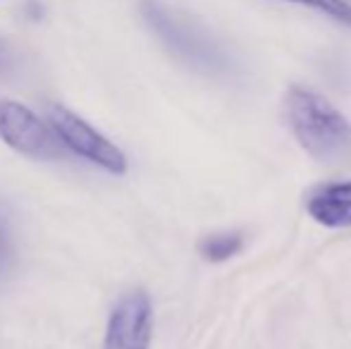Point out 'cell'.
<instances>
[{"instance_id":"obj_1","label":"cell","mask_w":351,"mask_h":349,"mask_svg":"<svg viewBox=\"0 0 351 349\" xmlns=\"http://www.w3.org/2000/svg\"><path fill=\"white\" fill-rule=\"evenodd\" d=\"M285 120L299 146L325 165L351 160V122L320 93L291 86L285 96Z\"/></svg>"},{"instance_id":"obj_2","label":"cell","mask_w":351,"mask_h":349,"mask_svg":"<svg viewBox=\"0 0 351 349\" xmlns=\"http://www.w3.org/2000/svg\"><path fill=\"white\" fill-rule=\"evenodd\" d=\"M141 14L162 46L191 70L213 77H225L232 72L230 56L199 22L158 0H143Z\"/></svg>"},{"instance_id":"obj_3","label":"cell","mask_w":351,"mask_h":349,"mask_svg":"<svg viewBox=\"0 0 351 349\" xmlns=\"http://www.w3.org/2000/svg\"><path fill=\"white\" fill-rule=\"evenodd\" d=\"M53 130L62 139L67 149H72L77 156L101 165L103 170L112 175H122L127 170V158L110 139L93 130L88 122H84L79 115H74L67 108H53L51 110Z\"/></svg>"},{"instance_id":"obj_4","label":"cell","mask_w":351,"mask_h":349,"mask_svg":"<svg viewBox=\"0 0 351 349\" xmlns=\"http://www.w3.org/2000/svg\"><path fill=\"white\" fill-rule=\"evenodd\" d=\"M0 136L14 151L32 156V158H58L60 156V144L51 134V130L22 103H0Z\"/></svg>"},{"instance_id":"obj_5","label":"cell","mask_w":351,"mask_h":349,"mask_svg":"<svg viewBox=\"0 0 351 349\" xmlns=\"http://www.w3.org/2000/svg\"><path fill=\"white\" fill-rule=\"evenodd\" d=\"M153 333V306L143 289H132L112 309L106 330V349H148Z\"/></svg>"},{"instance_id":"obj_6","label":"cell","mask_w":351,"mask_h":349,"mask_svg":"<svg viewBox=\"0 0 351 349\" xmlns=\"http://www.w3.org/2000/svg\"><path fill=\"white\" fill-rule=\"evenodd\" d=\"M306 213L330 230L351 228V180L325 182L306 194Z\"/></svg>"},{"instance_id":"obj_7","label":"cell","mask_w":351,"mask_h":349,"mask_svg":"<svg viewBox=\"0 0 351 349\" xmlns=\"http://www.w3.org/2000/svg\"><path fill=\"white\" fill-rule=\"evenodd\" d=\"M241 249H244V234L239 230H225V232L206 234L199 242V254L210 263L230 261Z\"/></svg>"},{"instance_id":"obj_8","label":"cell","mask_w":351,"mask_h":349,"mask_svg":"<svg viewBox=\"0 0 351 349\" xmlns=\"http://www.w3.org/2000/svg\"><path fill=\"white\" fill-rule=\"evenodd\" d=\"M287 3H299V5H306V8L320 10V12H325L328 17L351 27V5L347 0H287Z\"/></svg>"},{"instance_id":"obj_9","label":"cell","mask_w":351,"mask_h":349,"mask_svg":"<svg viewBox=\"0 0 351 349\" xmlns=\"http://www.w3.org/2000/svg\"><path fill=\"white\" fill-rule=\"evenodd\" d=\"M3 258H5V239H3V232H0V265H3Z\"/></svg>"}]
</instances>
